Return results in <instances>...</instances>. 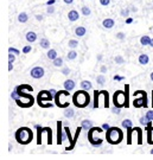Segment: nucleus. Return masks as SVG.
I'll list each match as a JSON object with an SVG mask.
<instances>
[{"mask_svg": "<svg viewBox=\"0 0 153 160\" xmlns=\"http://www.w3.org/2000/svg\"><path fill=\"white\" fill-rule=\"evenodd\" d=\"M18 93V98L14 101L22 108H30L34 103V98L30 93L33 92V88L29 84H22L14 88Z\"/></svg>", "mask_w": 153, "mask_h": 160, "instance_id": "nucleus-1", "label": "nucleus"}, {"mask_svg": "<svg viewBox=\"0 0 153 160\" xmlns=\"http://www.w3.org/2000/svg\"><path fill=\"white\" fill-rule=\"evenodd\" d=\"M71 101H72V103L76 108H86L90 104V96H89L87 90L81 89V90H77L72 95Z\"/></svg>", "mask_w": 153, "mask_h": 160, "instance_id": "nucleus-2", "label": "nucleus"}, {"mask_svg": "<svg viewBox=\"0 0 153 160\" xmlns=\"http://www.w3.org/2000/svg\"><path fill=\"white\" fill-rule=\"evenodd\" d=\"M14 138L20 145H29L33 139V132L29 127H20L16 130Z\"/></svg>", "mask_w": 153, "mask_h": 160, "instance_id": "nucleus-3", "label": "nucleus"}, {"mask_svg": "<svg viewBox=\"0 0 153 160\" xmlns=\"http://www.w3.org/2000/svg\"><path fill=\"white\" fill-rule=\"evenodd\" d=\"M100 106L103 108H109V94L107 90H101L94 92V102H93V108L96 109Z\"/></svg>", "mask_w": 153, "mask_h": 160, "instance_id": "nucleus-4", "label": "nucleus"}, {"mask_svg": "<svg viewBox=\"0 0 153 160\" xmlns=\"http://www.w3.org/2000/svg\"><path fill=\"white\" fill-rule=\"evenodd\" d=\"M106 140L110 145H119L123 140V133L119 127H110L106 133Z\"/></svg>", "mask_w": 153, "mask_h": 160, "instance_id": "nucleus-5", "label": "nucleus"}, {"mask_svg": "<svg viewBox=\"0 0 153 160\" xmlns=\"http://www.w3.org/2000/svg\"><path fill=\"white\" fill-rule=\"evenodd\" d=\"M52 100H55V97L50 94L49 90H42V92H39V94L37 96V102H38L39 107H42V108H51L54 106L51 103Z\"/></svg>", "mask_w": 153, "mask_h": 160, "instance_id": "nucleus-6", "label": "nucleus"}, {"mask_svg": "<svg viewBox=\"0 0 153 160\" xmlns=\"http://www.w3.org/2000/svg\"><path fill=\"white\" fill-rule=\"evenodd\" d=\"M55 103L58 108H66L70 104V92L68 90H60L55 96Z\"/></svg>", "mask_w": 153, "mask_h": 160, "instance_id": "nucleus-7", "label": "nucleus"}, {"mask_svg": "<svg viewBox=\"0 0 153 160\" xmlns=\"http://www.w3.org/2000/svg\"><path fill=\"white\" fill-rule=\"evenodd\" d=\"M134 108H147L149 103H147V94L143 90H137L134 93V100L132 102Z\"/></svg>", "mask_w": 153, "mask_h": 160, "instance_id": "nucleus-8", "label": "nucleus"}, {"mask_svg": "<svg viewBox=\"0 0 153 160\" xmlns=\"http://www.w3.org/2000/svg\"><path fill=\"white\" fill-rule=\"evenodd\" d=\"M100 132L101 133L103 132V128L102 127H93L88 130V140H89V142L92 144L94 147H100L102 145V142H103V139L95 136V134L100 133Z\"/></svg>", "mask_w": 153, "mask_h": 160, "instance_id": "nucleus-9", "label": "nucleus"}, {"mask_svg": "<svg viewBox=\"0 0 153 160\" xmlns=\"http://www.w3.org/2000/svg\"><path fill=\"white\" fill-rule=\"evenodd\" d=\"M113 103L114 106L119 107V108H122L126 107L127 104V97H126V92L122 90H116L113 95Z\"/></svg>", "mask_w": 153, "mask_h": 160, "instance_id": "nucleus-10", "label": "nucleus"}, {"mask_svg": "<svg viewBox=\"0 0 153 160\" xmlns=\"http://www.w3.org/2000/svg\"><path fill=\"white\" fill-rule=\"evenodd\" d=\"M44 75H45V70L42 66H34L30 71V76L34 80H40L44 77Z\"/></svg>", "mask_w": 153, "mask_h": 160, "instance_id": "nucleus-11", "label": "nucleus"}, {"mask_svg": "<svg viewBox=\"0 0 153 160\" xmlns=\"http://www.w3.org/2000/svg\"><path fill=\"white\" fill-rule=\"evenodd\" d=\"M63 86H64V89H65V90L72 92V90L75 89V87H76V83H75L74 80H65L64 83H63Z\"/></svg>", "mask_w": 153, "mask_h": 160, "instance_id": "nucleus-12", "label": "nucleus"}, {"mask_svg": "<svg viewBox=\"0 0 153 160\" xmlns=\"http://www.w3.org/2000/svg\"><path fill=\"white\" fill-rule=\"evenodd\" d=\"M63 130H64V128H62V121H57V144L58 145L63 144V140H62Z\"/></svg>", "mask_w": 153, "mask_h": 160, "instance_id": "nucleus-13", "label": "nucleus"}, {"mask_svg": "<svg viewBox=\"0 0 153 160\" xmlns=\"http://www.w3.org/2000/svg\"><path fill=\"white\" fill-rule=\"evenodd\" d=\"M102 26H103L104 29H107V30H110V29H113V28L115 26V22H114V19H112V18H107V19H104V20L102 22Z\"/></svg>", "mask_w": 153, "mask_h": 160, "instance_id": "nucleus-14", "label": "nucleus"}, {"mask_svg": "<svg viewBox=\"0 0 153 160\" xmlns=\"http://www.w3.org/2000/svg\"><path fill=\"white\" fill-rule=\"evenodd\" d=\"M78 18H80V14H78V12H77L76 10L69 11V13H68V19H69V22L74 23V22L78 20Z\"/></svg>", "mask_w": 153, "mask_h": 160, "instance_id": "nucleus-15", "label": "nucleus"}, {"mask_svg": "<svg viewBox=\"0 0 153 160\" xmlns=\"http://www.w3.org/2000/svg\"><path fill=\"white\" fill-rule=\"evenodd\" d=\"M138 62H139V64H141V65H146V64H149V62H150V57H149V55H147V54H141V55H139Z\"/></svg>", "mask_w": 153, "mask_h": 160, "instance_id": "nucleus-16", "label": "nucleus"}, {"mask_svg": "<svg viewBox=\"0 0 153 160\" xmlns=\"http://www.w3.org/2000/svg\"><path fill=\"white\" fill-rule=\"evenodd\" d=\"M25 38L29 43H34L37 40V33L33 31H29L26 34H25Z\"/></svg>", "mask_w": 153, "mask_h": 160, "instance_id": "nucleus-17", "label": "nucleus"}, {"mask_svg": "<svg viewBox=\"0 0 153 160\" xmlns=\"http://www.w3.org/2000/svg\"><path fill=\"white\" fill-rule=\"evenodd\" d=\"M81 126L83 128V130H89L90 128H93V121L92 120H88V119H84V120H82V124H81Z\"/></svg>", "mask_w": 153, "mask_h": 160, "instance_id": "nucleus-18", "label": "nucleus"}, {"mask_svg": "<svg viewBox=\"0 0 153 160\" xmlns=\"http://www.w3.org/2000/svg\"><path fill=\"white\" fill-rule=\"evenodd\" d=\"M64 116H65L66 119H72V118L75 116V110H74L72 108H70V107L64 108Z\"/></svg>", "mask_w": 153, "mask_h": 160, "instance_id": "nucleus-19", "label": "nucleus"}, {"mask_svg": "<svg viewBox=\"0 0 153 160\" xmlns=\"http://www.w3.org/2000/svg\"><path fill=\"white\" fill-rule=\"evenodd\" d=\"M28 20H29V16H28L26 12H20V13L18 14V22H19V23L25 24V23H28Z\"/></svg>", "mask_w": 153, "mask_h": 160, "instance_id": "nucleus-20", "label": "nucleus"}, {"mask_svg": "<svg viewBox=\"0 0 153 160\" xmlns=\"http://www.w3.org/2000/svg\"><path fill=\"white\" fill-rule=\"evenodd\" d=\"M151 40H152V38H151L150 36H143V37L140 38V44H141L143 46H150Z\"/></svg>", "mask_w": 153, "mask_h": 160, "instance_id": "nucleus-21", "label": "nucleus"}, {"mask_svg": "<svg viewBox=\"0 0 153 160\" xmlns=\"http://www.w3.org/2000/svg\"><path fill=\"white\" fill-rule=\"evenodd\" d=\"M46 57H48L50 61H54L55 58L58 57V54H57V51H56L55 49H49V51L46 52Z\"/></svg>", "mask_w": 153, "mask_h": 160, "instance_id": "nucleus-22", "label": "nucleus"}, {"mask_svg": "<svg viewBox=\"0 0 153 160\" xmlns=\"http://www.w3.org/2000/svg\"><path fill=\"white\" fill-rule=\"evenodd\" d=\"M80 86H81V89H84V90H87V92H89V90L93 89V84L90 81H82V82L80 83Z\"/></svg>", "mask_w": 153, "mask_h": 160, "instance_id": "nucleus-23", "label": "nucleus"}, {"mask_svg": "<svg viewBox=\"0 0 153 160\" xmlns=\"http://www.w3.org/2000/svg\"><path fill=\"white\" fill-rule=\"evenodd\" d=\"M86 33H87V29L84 26H77L75 29V34L77 37H83V36H86Z\"/></svg>", "mask_w": 153, "mask_h": 160, "instance_id": "nucleus-24", "label": "nucleus"}, {"mask_svg": "<svg viewBox=\"0 0 153 160\" xmlns=\"http://www.w3.org/2000/svg\"><path fill=\"white\" fill-rule=\"evenodd\" d=\"M146 130H147V142L150 145H153V127L149 126L146 127Z\"/></svg>", "mask_w": 153, "mask_h": 160, "instance_id": "nucleus-25", "label": "nucleus"}, {"mask_svg": "<svg viewBox=\"0 0 153 160\" xmlns=\"http://www.w3.org/2000/svg\"><path fill=\"white\" fill-rule=\"evenodd\" d=\"M39 45L42 49H50V40L46 38H42L39 40Z\"/></svg>", "mask_w": 153, "mask_h": 160, "instance_id": "nucleus-26", "label": "nucleus"}, {"mask_svg": "<svg viewBox=\"0 0 153 160\" xmlns=\"http://www.w3.org/2000/svg\"><path fill=\"white\" fill-rule=\"evenodd\" d=\"M121 125H122V127L127 130V129H129V128H133V121L129 120V119H125L122 122H121Z\"/></svg>", "mask_w": 153, "mask_h": 160, "instance_id": "nucleus-27", "label": "nucleus"}, {"mask_svg": "<svg viewBox=\"0 0 153 160\" xmlns=\"http://www.w3.org/2000/svg\"><path fill=\"white\" fill-rule=\"evenodd\" d=\"M134 130L137 132V135H138V144L141 145V144H143V132H141V128L135 127Z\"/></svg>", "mask_w": 153, "mask_h": 160, "instance_id": "nucleus-28", "label": "nucleus"}, {"mask_svg": "<svg viewBox=\"0 0 153 160\" xmlns=\"http://www.w3.org/2000/svg\"><path fill=\"white\" fill-rule=\"evenodd\" d=\"M77 55H78V54H77V52L72 49L71 51H69V52H68L66 57H68V60H69V61H74V60H76V58H77Z\"/></svg>", "mask_w": 153, "mask_h": 160, "instance_id": "nucleus-29", "label": "nucleus"}, {"mask_svg": "<svg viewBox=\"0 0 153 160\" xmlns=\"http://www.w3.org/2000/svg\"><path fill=\"white\" fill-rule=\"evenodd\" d=\"M63 58L62 57H57V58H55L54 61H52V64H54V66H56V68H61L62 65H63Z\"/></svg>", "mask_w": 153, "mask_h": 160, "instance_id": "nucleus-30", "label": "nucleus"}, {"mask_svg": "<svg viewBox=\"0 0 153 160\" xmlns=\"http://www.w3.org/2000/svg\"><path fill=\"white\" fill-rule=\"evenodd\" d=\"M81 11H82V14H83L84 17H89V16L92 14V11H90V8H89L88 6H82Z\"/></svg>", "mask_w": 153, "mask_h": 160, "instance_id": "nucleus-31", "label": "nucleus"}, {"mask_svg": "<svg viewBox=\"0 0 153 160\" xmlns=\"http://www.w3.org/2000/svg\"><path fill=\"white\" fill-rule=\"evenodd\" d=\"M68 46H69L70 49H76V48L78 46V40H76V39H70V40L68 42Z\"/></svg>", "mask_w": 153, "mask_h": 160, "instance_id": "nucleus-32", "label": "nucleus"}, {"mask_svg": "<svg viewBox=\"0 0 153 160\" xmlns=\"http://www.w3.org/2000/svg\"><path fill=\"white\" fill-rule=\"evenodd\" d=\"M96 83L100 84V86H103V84L106 83V77H104L103 75H99V76L96 77Z\"/></svg>", "mask_w": 153, "mask_h": 160, "instance_id": "nucleus-33", "label": "nucleus"}, {"mask_svg": "<svg viewBox=\"0 0 153 160\" xmlns=\"http://www.w3.org/2000/svg\"><path fill=\"white\" fill-rule=\"evenodd\" d=\"M114 61H115V63L119 64V65H122V64H125V60H123L122 56H116V57L114 58Z\"/></svg>", "mask_w": 153, "mask_h": 160, "instance_id": "nucleus-34", "label": "nucleus"}, {"mask_svg": "<svg viewBox=\"0 0 153 160\" xmlns=\"http://www.w3.org/2000/svg\"><path fill=\"white\" fill-rule=\"evenodd\" d=\"M129 13H131V11L128 8H123V10H121V12H120L121 17H125V18H128L129 17Z\"/></svg>", "mask_w": 153, "mask_h": 160, "instance_id": "nucleus-35", "label": "nucleus"}, {"mask_svg": "<svg viewBox=\"0 0 153 160\" xmlns=\"http://www.w3.org/2000/svg\"><path fill=\"white\" fill-rule=\"evenodd\" d=\"M22 51H23L24 55H28V54H30L31 51H32V46H31V45H25V46L23 48Z\"/></svg>", "mask_w": 153, "mask_h": 160, "instance_id": "nucleus-36", "label": "nucleus"}, {"mask_svg": "<svg viewBox=\"0 0 153 160\" xmlns=\"http://www.w3.org/2000/svg\"><path fill=\"white\" fill-rule=\"evenodd\" d=\"M128 89H129V86L128 84H126L125 86V92H126V97H127V104H126V108H128L129 107V96H128Z\"/></svg>", "mask_w": 153, "mask_h": 160, "instance_id": "nucleus-37", "label": "nucleus"}, {"mask_svg": "<svg viewBox=\"0 0 153 160\" xmlns=\"http://www.w3.org/2000/svg\"><path fill=\"white\" fill-rule=\"evenodd\" d=\"M16 61V55L12 52H8V63H13Z\"/></svg>", "mask_w": 153, "mask_h": 160, "instance_id": "nucleus-38", "label": "nucleus"}, {"mask_svg": "<svg viewBox=\"0 0 153 160\" xmlns=\"http://www.w3.org/2000/svg\"><path fill=\"white\" fill-rule=\"evenodd\" d=\"M46 13H48V14H54V13H55V7H54V5L46 7Z\"/></svg>", "mask_w": 153, "mask_h": 160, "instance_id": "nucleus-39", "label": "nucleus"}, {"mask_svg": "<svg viewBox=\"0 0 153 160\" xmlns=\"http://www.w3.org/2000/svg\"><path fill=\"white\" fill-rule=\"evenodd\" d=\"M126 38V34L123 33V32H118L116 33V39H119V40H123Z\"/></svg>", "mask_w": 153, "mask_h": 160, "instance_id": "nucleus-40", "label": "nucleus"}, {"mask_svg": "<svg viewBox=\"0 0 153 160\" xmlns=\"http://www.w3.org/2000/svg\"><path fill=\"white\" fill-rule=\"evenodd\" d=\"M112 112H113L114 114H116V115H119V114L121 113V108H119V107H116V106H114V107L112 108Z\"/></svg>", "mask_w": 153, "mask_h": 160, "instance_id": "nucleus-41", "label": "nucleus"}, {"mask_svg": "<svg viewBox=\"0 0 153 160\" xmlns=\"http://www.w3.org/2000/svg\"><path fill=\"white\" fill-rule=\"evenodd\" d=\"M8 52H12V54H14V55H20V51H19L18 49H16V48H10V49H8Z\"/></svg>", "mask_w": 153, "mask_h": 160, "instance_id": "nucleus-42", "label": "nucleus"}, {"mask_svg": "<svg viewBox=\"0 0 153 160\" xmlns=\"http://www.w3.org/2000/svg\"><path fill=\"white\" fill-rule=\"evenodd\" d=\"M150 121H153V110H149L147 113H146V115H145Z\"/></svg>", "mask_w": 153, "mask_h": 160, "instance_id": "nucleus-43", "label": "nucleus"}, {"mask_svg": "<svg viewBox=\"0 0 153 160\" xmlns=\"http://www.w3.org/2000/svg\"><path fill=\"white\" fill-rule=\"evenodd\" d=\"M11 97H12V100H14V101L18 98V93H17V90H16V89L11 93Z\"/></svg>", "mask_w": 153, "mask_h": 160, "instance_id": "nucleus-44", "label": "nucleus"}, {"mask_svg": "<svg viewBox=\"0 0 153 160\" xmlns=\"http://www.w3.org/2000/svg\"><path fill=\"white\" fill-rule=\"evenodd\" d=\"M70 71H71V70H70L69 68H64V69H62V74L65 75V76H68V75L70 74Z\"/></svg>", "mask_w": 153, "mask_h": 160, "instance_id": "nucleus-45", "label": "nucleus"}, {"mask_svg": "<svg viewBox=\"0 0 153 160\" xmlns=\"http://www.w3.org/2000/svg\"><path fill=\"white\" fill-rule=\"evenodd\" d=\"M113 80H114V81H118V82H120V81H123V80H125V77H122V76H119V75H115V76L113 77Z\"/></svg>", "mask_w": 153, "mask_h": 160, "instance_id": "nucleus-46", "label": "nucleus"}, {"mask_svg": "<svg viewBox=\"0 0 153 160\" xmlns=\"http://www.w3.org/2000/svg\"><path fill=\"white\" fill-rule=\"evenodd\" d=\"M100 4L102 6H108L110 4V0H100Z\"/></svg>", "mask_w": 153, "mask_h": 160, "instance_id": "nucleus-47", "label": "nucleus"}, {"mask_svg": "<svg viewBox=\"0 0 153 160\" xmlns=\"http://www.w3.org/2000/svg\"><path fill=\"white\" fill-rule=\"evenodd\" d=\"M55 4H56V0H48V1L45 2L46 6H52V5H55Z\"/></svg>", "mask_w": 153, "mask_h": 160, "instance_id": "nucleus-48", "label": "nucleus"}, {"mask_svg": "<svg viewBox=\"0 0 153 160\" xmlns=\"http://www.w3.org/2000/svg\"><path fill=\"white\" fill-rule=\"evenodd\" d=\"M36 19H37L38 22H43V19H44V17H43L42 14H36Z\"/></svg>", "mask_w": 153, "mask_h": 160, "instance_id": "nucleus-49", "label": "nucleus"}, {"mask_svg": "<svg viewBox=\"0 0 153 160\" xmlns=\"http://www.w3.org/2000/svg\"><path fill=\"white\" fill-rule=\"evenodd\" d=\"M101 127L103 128V130H108V129H109V128H110V126H109V125H108V124H103V125H102V126H101Z\"/></svg>", "mask_w": 153, "mask_h": 160, "instance_id": "nucleus-50", "label": "nucleus"}, {"mask_svg": "<svg viewBox=\"0 0 153 160\" xmlns=\"http://www.w3.org/2000/svg\"><path fill=\"white\" fill-rule=\"evenodd\" d=\"M100 71H101L102 74H106V72H107V66L102 65V66H101V69H100Z\"/></svg>", "mask_w": 153, "mask_h": 160, "instance_id": "nucleus-51", "label": "nucleus"}, {"mask_svg": "<svg viewBox=\"0 0 153 160\" xmlns=\"http://www.w3.org/2000/svg\"><path fill=\"white\" fill-rule=\"evenodd\" d=\"M132 23H133V18H131V17L126 18V24H132Z\"/></svg>", "mask_w": 153, "mask_h": 160, "instance_id": "nucleus-52", "label": "nucleus"}, {"mask_svg": "<svg viewBox=\"0 0 153 160\" xmlns=\"http://www.w3.org/2000/svg\"><path fill=\"white\" fill-rule=\"evenodd\" d=\"M49 92H50V94L54 96V97H55V96H56V94H57V90H55V89H50Z\"/></svg>", "mask_w": 153, "mask_h": 160, "instance_id": "nucleus-53", "label": "nucleus"}, {"mask_svg": "<svg viewBox=\"0 0 153 160\" xmlns=\"http://www.w3.org/2000/svg\"><path fill=\"white\" fill-rule=\"evenodd\" d=\"M63 1H64L66 5H71V4L74 2V0H63Z\"/></svg>", "mask_w": 153, "mask_h": 160, "instance_id": "nucleus-54", "label": "nucleus"}, {"mask_svg": "<svg viewBox=\"0 0 153 160\" xmlns=\"http://www.w3.org/2000/svg\"><path fill=\"white\" fill-rule=\"evenodd\" d=\"M13 70V63H8V71Z\"/></svg>", "mask_w": 153, "mask_h": 160, "instance_id": "nucleus-55", "label": "nucleus"}, {"mask_svg": "<svg viewBox=\"0 0 153 160\" xmlns=\"http://www.w3.org/2000/svg\"><path fill=\"white\" fill-rule=\"evenodd\" d=\"M132 12H138V8L137 7H134V6H132V10H131Z\"/></svg>", "mask_w": 153, "mask_h": 160, "instance_id": "nucleus-56", "label": "nucleus"}, {"mask_svg": "<svg viewBox=\"0 0 153 160\" xmlns=\"http://www.w3.org/2000/svg\"><path fill=\"white\" fill-rule=\"evenodd\" d=\"M97 61H99V62L102 61V55H99V56H97Z\"/></svg>", "mask_w": 153, "mask_h": 160, "instance_id": "nucleus-57", "label": "nucleus"}, {"mask_svg": "<svg viewBox=\"0 0 153 160\" xmlns=\"http://www.w3.org/2000/svg\"><path fill=\"white\" fill-rule=\"evenodd\" d=\"M150 78H151V81L153 82V71L151 72V75H150Z\"/></svg>", "mask_w": 153, "mask_h": 160, "instance_id": "nucleus-58", "label": "nucleus"}, {"mask_svg": "<svg viewBox=\"0 0 153 160\" xmlns=\"http://www.w3.org/2000/svg\"><path fill=\"white\" fill-rule=\"evenodd\" d=\"M150 46H151V48H153V38H152V40H151V44H150Z\"/></svg>", "mask_w": 153, "mask_h": 160, "instance_id": "nucleus-59", "label": "nucleus"}, {"mask_svg": "<svg viewBox=\"0 0 153 160\" xmlns=\"http://www.w3.org/2000/svg\"><path fill=\"white\" fill-rule=\"evenodd\" d=\"M150 153H151V154H153V148L151 150V151H150Z\"/></svg>", "mask_w": 153, "mask_h": 160, "instance_id": "nucleus-60", "label": "nucleus"}, {"mask_svg": "<svg viewBox=\"0 0 153 160\" xmlns=\"http://www.w3.org/2000/svg\"><path fill=\"white\" fill-rule=\"evenodd\" d=\"M152 107H153V92H152Z\"/></svg>", "mask_w": 153, "mask_h": 160, "instance_id": "nucleus-61", "label": "nucleus"}, {"mask_svg": "<svg viewBox=\"0 0 153 160\" xmlns=\"http://www.w3.org/2000/svg\"><path fill=\"white\" fill-rule=\"evenodd\" d=\"M152 2H153V0H152Z\"/></svg>", "mask_w": 153, "mask_h": 160, "instance_id": "nucleus-62", "label": "nucleus"}]
</instances>
